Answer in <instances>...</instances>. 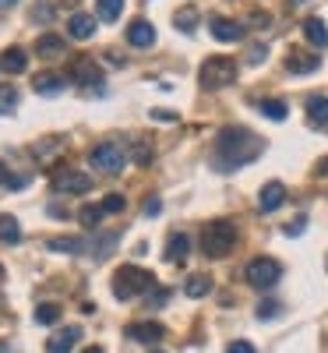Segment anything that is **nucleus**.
<instances>
[{
    "instance_id": "obj_1",
    "label": "nucleus",
    "mask_w": 328,
    "mask_h": 353,
    "mask_svg": "<svg viewBox=\"0 0 328 353\" xmlns=\"http://www.w3.org/2000/svg\"><path fill=\"white\" fill-rule=\"evenodd\" d=\"M261 152H265V141L247 128H226L216 138V166L219 170H240V166L254 163Z\"/></svg>"
},
{
    "instance_id": "obj_2",
    "label": "nucleus",
    "mask_w": 328,
    "mask_h": 353,
    "mask_svg": "<svg viewBox=\"0 0 328 353\" xmlns=\"http://www.w3.org/2000/svg\"><path fill=\"white\" fill-rule=\"evenodd\" d=\"M236 248V226L229 219H212L201 226V251L208 258H226Z\"/></svg>"
},
{
    "instance_id": "obj_3",
    "label": "nucleus",
    "mask_w": 328,
    "mask_h": 353,
    "mask_svg": "<svg viewBox=\"0 0 328 353\" xmlns=\"http://www.w3.org/2000/svg\"><path fill=\"white\" fill-rule=\"evenodd\" d=\"M152 286H156L152 272L138 269V265H121L116 276H113V297L116 301H134V297H141V293H148Z\"/></svg>"
},
{
    "instance_id": "obj_4",
    "label": "nucleus",
    "mask_w": 328,
    "mask_h": 353,
    "mask_svg": "<svg viewBox=\"0 0 328 353\" xmlns=\"http://www.w3.org/2000/svg\"><path fill=\"white\" fill-rule=\"evenodd\" d=\"M233 78H236V64L229 61V57H208V61L201 64V71H198V81H201L205 92L226 88Z\"/></svg>"
},
{
    "instance_id": "obj_5",
    "label": "nucleus",
    "mask_w": 328,
    "mask_h": 353,
    "mask_svg": "<svg viewBox=\"0 0 328 353\" xmlns=\"http://www.w3.org/2000/svg\"><path fill=\"white\" fill-rule=\"evenodd\" d=\"M244 276H247V283H251L254 290H272V286L283 279V265H279L276 258H251L247 269H244Z\"/></svg>"
},
{
    "instance_id": "obj_6",
    "label": "nucleus",
    "mask_w": 328,
    "mask_h": 353,
    "mask_svg": "<svg viewBox=\"0 0 328 353\" xmlns=\"http://www.w3.org/2000/svg\"><path fill=\"white\" fill-rule=\"evenodd\" d=\"M50 188L61 191V194H85L88 188H92V176L81 173V170H74V166H61V170H53Z\"/></svg>"
},
{
    "instance_id": "obj_7",
    "label": "nucleus",
    "mask_w": 328,
    "mask_h": 353,
    "mask_svg": "<svg viewBox=\"0 0 328 353\" xmlns=\"http://www.w3.org/2000/svg\"><path fill=\"white\" fill-rule=\"evenodd\" d=\"M92 166L99 170V173H121V166H124V149L116 141H103V145H96L92 149Z\"/></svg>"
},
{
    "instance_id": "obj_8",
    "label": "nucleus",
    "mask_w": 328,
    "mask_h": 353,
    "mask_svg": "<svg viewBox=\"0 0 328 353\" xmlns=\"http://www.w3.org/2000/svg\"><path fill=\"white\" fill-rule=\"evenodd\" d=\"M318 64H321V57L314 50H289L286 53V71L289 74H311V71H318Z\"/></svg>"
},
{
    "instance_id": "obj_9",
    "label": "nucleus",
    "mask_w": 328,
    "mask_h": 353,
    "mask_svg": "<svg viewBox=\"0 0 328 353\" xmlns=\"http://www.w3.org/2000/svg\"><path fill=\"white\" fill-rule=\"evenodd\" d=\"M81 339V329L78 325H68V329H61V332H53L50 339H46V353H71V346Z\"/></svg>"
},
{
    "instance_id": "obj_10",
    "label": "nucleus",
    "mask_w": 328,
    "mask_h": 353,
    "mask_svg": "<svg viewBox=\"0 0 328 353\" xmlns=\"http://www.w3.org/2000/svg\"><path fill=\"white\" fill-rule=\"evenodd\" d=\"M127 43L138 46V50L152 46V43H156V28H152V21H145V18L131 21V25H127Z\"/></svg>"
},
{
    "instance_id": "obj_11",
    "label": "nucleus",
    "mask_w": 328,
    "mask_h": 353,
    "mask_svg": "<svg viewBox=\"0 0 328 353\" xmlns=\"http://www.w3.org/2000/svg\"><path fill=\"white\" fill-rule=\"evenodd\" d=\"M283 201H286V188H283L279 181H268V184L261 188V194H258V209H261V212H276Z\"/></svg>"
},
{
    "instance_id": "obj_12",
    "label": "nucleus",
    "mask_w": 328,
    "mask_h": 353,
    "mask_svg": "<svg viewBox=\"0 0 328 353\" xmlns=\"http://www.w3.org/2000/svg\"><path fill=\"white\" fill-rule=\"evenodd\" d=\"M127 336L152 346V343H159V339L166 336V329L159 325V321H134V325H127Z\"/></svg>"
},
{
    "instance_id": "obj_13",
    "label": "nucleus",
    "mask_w": 328,
    "mask_h": 353,
    "mask_svg": "<svg viewBox=\"0 0 328 353\" xmlns=\"http://www.w3.org/2000/svg\"><path fill=\"white\" fill-rule=\"evenodd\" d=\"M212 36L219 43H236V39H244V25L240 21H229V18H212Z\"/></svg>"
},
{
    "instance_id": "obj_14",
    "label": "nucleus",
    "mask_w": 328,
    "mask_h": 353,
    "mask_svg": "<svg viewBox=\"0 0 328 353\" xmlns=\"http://www.w3.org/2000/svg\"><path fill=\"white\" fill-rule=\"evenodd\" d=\"M64 74H57V71H43V74H36L32 78V88L39 96H57V92H64Z\"/></svg>"
},
{
    "instance_id": "obj_15",
    "label": "nucleus",
    "mask_w": 328,
    "mask_h": 353,
    "mask_svg": "<svg viewBox=\"0 0 328 353\" xmlns=\"http://www.w3.org/2000/svg\"><path fill=\"white\" fill-rule=\"evenodd\" d=\"M68 32H71L74 39H92V36H96V18L85 14V11L71 14V18H68Z\"/></svg>"
},
{
    "instance_id": "obj_16",
    "label": "nucleus",
    "mask_w": 328,
    "mask_h": 353,
    "mask_svg": "<svg viewBox=\"0 0 328 353\" xmlns=\"http://www.w3.org/2000/svg\"><path fill=\"white\" fill-rule=\"evenodd\" d=\"M307 121L314 128H325L328 124V96H307Z\"/></svg>"
},
{
    "instance_id": "obj_17",
    "label": "nucleus",
    "mask_w": 328,
    "mask_h": 353,
    "mask_svg": "<svg viewBox=\"0 0 328 353\" xmlns=\"http://www.w3.org/2000/svg\"><path fill=\"white\" fill-rule=\"evenodd\" d=\"M304 36H307L311 46L321 50V46H328V25H325L321 18H307V21H304Z\"/></svg>"
},
{
    "instance_id": "obj_18",
    "label": "nucleus",
    "mask_w": 328,
    "mask_h": 353,
    "mask_svg": "<svg viewBox=\"0 0 328 353\" xmlns=\"http://www.w3.org/2000/svg\"><path fill=\"white\" fill-rule=\"evenodd\" d=\"M74 74H78V85H92V88L103 85V71L92 61H74Z\"/></svg>"
},
{
    "instance_id": "obj_19",
    "label": "nucleus",
    "mask_w": 328,
    "mask_h": 353,
    "mask_svg": "<svg viewBox=\"0 0 328 353\" xmlns=\"http://www.w3.org/2000/svg\"><path fill=\"white\" fill-rule=\"evenodd\" d=\"M0 68L11 71V74H21V71L28 68V53H25L21 46H11L4 57H0Z\"/></svg>"
},
{
    "instance_id": "obj_20",
    "label": "nucleus",
    "mask_w": 328,
    "mask_h": 353,
    "mask_svg": "<svg viewBox=\"0 0 328 353\" xmlns=\"http://www.w3.org/2000/svg\"><path fill=\"white\" fill-rule=\"evenodd\" d=\"M187 251H191V237H187V233H173L170 244H166V258L170 261H184Z\"/></svg>"
},
{
    "instance_id": "obj_21",
    "label": "nucleus",
    "mask_w": 328,
    "mask_h": 353,
    "mask_svg": "<svg viewBox=\"0 0 328 353\" xmlns=\"http://www.w3.org/2000/svg\"><path fill=\"white\" fill-rule=\"evenodd\" d=\"M36 53L39 57H46V61H53V57H61L64 53V39L61 36H39V43H36Z\"/></svg>"
},
{
    "instance_id": "obj_22",
    "label": "nucleus",
    "mask_w": 328,
    "mask_h": 353,
    "mask_svg": "<svg viewBox=\"0 0 328 353\" xmlns=\"http://www.w3.org/2000/svg\"><path fill=\"white\" fill-rule=\"evenodd\" d=\"M184 293H187V297H208V293H212V279H208V276H187V283H184Z\"/></svg>"
},
{
    "instance_id": "obj_23",
    "label": "nucleus",
    "mask_w": 328,
    "mask_h": 353,
    "mask_svg": "<svg viewBox=\"0 0 328 353\" xmlns=\"http://www.w3.org/2000/svg\"><path fill=\"white\" fill-rule=\"evenodd\" d=\"M46 248H50V251H61V254H78V251H85L88 244H85L81 237H50Z\"/></svg>"
},
{
    "instance_id": "obj_24",
    "label": "nucleus",
    "mask_w": 328,
    "mask_h": 353,
    "mask_svg": "<svg viewBox=\"0 0 328 353\" xmlns=\"http://www.w3.org/2000/svg\"><path fill=\"white\" fill-rule=\"evenodd\" d=\"M173 25L176 28H181V32H194V28H198V8H181V11H176L173 14Z\"/></svg>"
},
{
    "instance_id": "obj_25",
    "label": "nucleus",
    "mask_w": 328,
    "mask_h": 353,
    "mask_svg": "<svg viewBox=\"0 0 328 353\" xmlns=\"http://www.w3.org/2000/svg\"><path fill=\"white\" fill-rule=\"evenodd\" d=\"M0 241L4 244H18L21 241V226L14 216H0Z\"/></svg>"
},
{
    "instance_id": "obj_26",
    "label": "nucleus",
    "mask_w": 328,
    "mask_h": 353,
    "mask_svg": "<svg viewBox=\"0 0 328 353\" xmlns=\"http://www.w3.org/2000/svg\"><path fill=\"white\" fill-rule=\"evenodd\" d=\"M258 110L268 117V121H286V113H289L283 99H261V103H258Z\"/></svg>"
},
{
    "instance_id": "obj_27",
    "label": "nucleus",
    "mask_w": 328,
    "mask_h": 353,
    "mask_svg": "<svg viewBox=\"0 0 328 353\" xmlns=\"http://www.w3.org/2000/svg\"><path fill=\"white\" fill-rule=\"evenodd\" d=\"M78 219H81V226H85V230H96V226L103 223V209H99V205H81Z\"/></svg>"
},
{
    "instance_id": "obj_28",
    "label": "nucleus",
    "mask_w": 328,
    "mask_h": 353,
    "mask_svg": "<svg viewBox=\"0 0 328 353\" xmlns=\"http://www.w3.org/2000/svg\"><path fill=\"white\" fill-rule=\"evenodd\" d=\"M96 11H99L103 21H116V18H121V11H124V0H99Z\"/></svg>"
},
{
    "instance_id": "obj_29",
    "label": "nucleus",
    "mask_w": 328,
    "mask_h": 353,
    "mask_svg": "<svg viewBox=\"0 0 328 353\" xmlns=\"http://www.w3.org/2000/svg\"><path fill=\"white\" fill-rule=\"evenodd\" d=\"M36 321L39 325H57V321H61V304H39L36 307Z\"/></svg>"
},
{
    "instance_id": "obj_30",
    "label": "nucleus",
    "mask_w": 328,
    "mask_h": 353,
    "mask_svg": "<svg viewBox=\"0 0 328 353\" xmlns=\"http://www.w3.org/2000/svg\"><path fill=\"white\" fill-rule=\"evenodd\" d=\"M14 106H18V88L0 85V113H11Z\"/></svg>"
},
{
    "instance_id": "obj_31",
    "label": "nucleus",
    "mask_w": 328,
    "mask_h": 353,
    "mask_svg": "<svg viewBox=\"0 0 328 353\" xmlns=\"http://www.w3.org/2000/svg\"><path fill=\"white\" fill-rule=\"evenodd\" d=\"M170 301V286H152L148 290V307H166Z\"/></svg>"
},
{
    "instance_id": "obj_32",
    "label": "nucleus",
    "mask_w": 328,
    "mask_h": 353,
    "mask_svg": "<svg viewBox=\"0 0 328 353\" xmlns=\"http://www.w3.org/2000/svg\"><path fill=\"white\" fill-rule=\"evenodd\" d=\"M124 205H127V201H124L121 194H106V198L99 201V209H103V212H121Z\"/></svg>"
},
{
    "instance_id": "obj_33",
    "label": "nucleus",
    "mask_w": 328,
    "mask_h": 353,
    "mask_svg": "<svg viewBox=\"0 0 328 353\" xmlns=\"http://www.w3.org/2000/svg\"><path fill=\"white\" fill-rule=\"evenodd\" d=\"M148 159H152V145H148V141H141V145H134V163H141V166H148Z\"/></svg>"
},
{
    "instance_id": "obj_34",
    "label": "nucleus",
    "mask_w": 328,
    "mask_h": 353,
    "mask_svg": "<svg viewBox=\"0 0 328 353\" xmlns=\"http://www.w3.org/2000/svg\"><path fill=\"white\" fill-rule=\"evenodd\" d=\"M304 230H307V219H304V216H296V223H286L283 233H286V237H300Z\"/></svg>"
},
{
    "instance_id": "obj_35",
    "label": "nucleus",
    "mask_w": 328,
    "mask_h": 353,
    "mask_svg": "<svg viewBox=\"0 0 328 353\" xmlns=\"http://www.w3.org/2000/svg\"><path fill=\"white\" fill-rule=\"evenodd\" d=\"M279 314V301H261L258 304V318H276Z\"/></svg>"
},
{
    "instance_id": "obj_36",
    "label": "nucleus",
    "mask_w": 328,
    "mask_h": 353,
    "mask_svg": "<svg viewBox=\"0 0 328 353\" xmlns=\"http://www.w3.org/2000/svg\"><path fill=\"white\" fill-rule=\"evenodd\" d=\"M226 353H258V350H254L247 339H233V343L226 346Z\"/></svg>"
},
{
    "instance_id": "obj_37",
    "label": "nucleus",
    "mask_w": 328,
    "mask_h": 353,
    "mask_svg": "<svg viewBox=\"0 0 328 353\" xmlns=\"http://www.w3.org/2000/svg\"><path fill=\"white\" fill-rule=\"evenodd\" d=\"M145 212L156 216V212H159V198H148V201H145Z\"/></svg>"
},
{
    "instance_id": "obj_38",
    "label": "nucleus",
    "mask_w": 328,
    "mask_h": 353,
    "mask_svg": "<svg viewBox=\"0 0 328 353\" xmlns=\"http://www.w3.org/2000/svg\"><path fill=\"white\" fill-rule=\"evenodd\" d=\"M247 61H251V64H258V61H265V46H254V53L247 57Z\"/></svg>"
},
{
    "instance_id": "obj_39",
    "label": "nucleus",
    "mask_w": 328,
    "mask_h": 353,
    "mask_svg": "<svg viewBox=\"0 0 328 353\" xmlns=\"http://www.w3.org/2000/svg\"><path fill=\"white\" fill-rule=\"evenodd\" d=\"M314 173H318V176H328V156L318 163V170H314Z\"/></svg>"
},
{
    "instance_id": "obj_40",
    "label": "nucleus",
    "mask_w": 328,
    "mask_h": 353,
    "mask_svg": "<svg viewBox=\"0 0 328 353\" xmlns=\"http://www.w3.org/2000/svg\"><path fill=\"white\" fill-rule=\"evenodd\" d=\"M8 181H11V173H8V166H4V163H0V184H8Z\"/></svg>"
},
{
    "instance_id": "obj_41",
    "label": "nucleus",
    "mask_w": 328,
    "mask_h": 353,
    "mask_svg": "<svg viewBox=\"0 0 328 353\" xmlns=\"http://www.w3.org/2000/svg\"><path fill=\"white\" fill-rule=\"evenodd\" d=\"M18 4V0H0V11H4V8H14Z\"/></svg>"
},
{
    "instance_id": "obj_42",
    "label": "nucleus",
    "mask_w": 328,
    "mask_h": 353,
    "mask_svg": "<svg viewBox=\"0 0 328 353\" xmlns=\"http://www.w3.org/2000/svg\"><path fill=\"white\" fill-rule=\"evenodd\" d=\"M81 353H103L99 346H88V350H81Z\"/></svg>"
},
{
    "instance_id": "obj_43",
    "label": "nucleus",
    "mask_w": 328,
    "mask_h": 353,
    "mask_svg": "<svg viewBox=\"0 0 328 353\" xmlns=\"http://www.w3.org/2000/svg\"><path fill=\"white\" fill-rule=\"evenodd\" d=\"M0 272H4V269H0Z\"/></svg>"
}]
</instances>
